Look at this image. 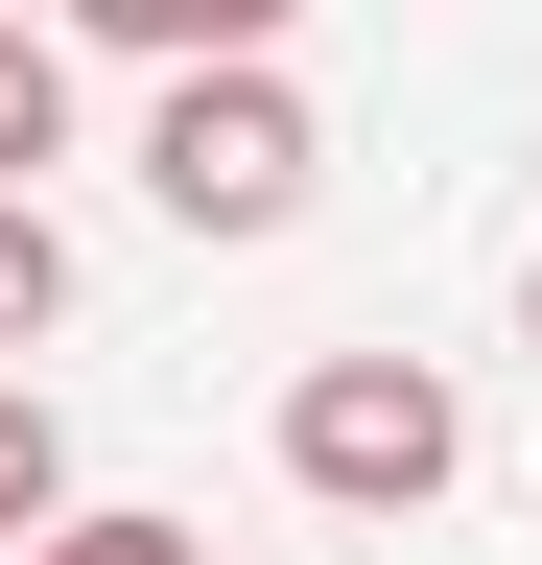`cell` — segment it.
I'll return each instance as SVG.
<instances>
[{"label": "cell", "mask_w": 542, "mask_h": 565, "mask_svg": "<svg viewBox=\"0 0 542 565\" xmlns=\"http://www.w3.org/2000/svg\"><path fill=\"white\" fill-rule=\"evenodd\" d=\"M307 0H72V47H142V71H189V47H284Z\"/></svg>", "instance_id": "cell-3"}, {"label": "cell", "mask_w": 542, "mask_h": 565, "mask_svg": "<svg viewBox=\"0 0 542 565\" xmlns=\"http://www.w3.org/2000/svg\"><path fill=\"white\" fill-rule=\"evenodd\" d=\"M142 189H166V236H284V212L330 189L307 71H284V47H189L166 95H142Z\"/></svg>", "instance_id": "cell-1"}, {"label": "cell", "mask_w": 542, "mask_h": 565, "mask_svg": "<svg viewBox=\"0 0 542 565\" xmlns=\"http://www.w3.org/2000/svg\"><path fill=\"white\" fill-rule=\"evenodd\" d=\"M47 330H72V212L0 189V353H47Z\"/></svg>", "instance_id": "cell-6"}, {"label": "cell", "mask_w": 542, "mask_h": 565, "mask_svg": "<svg viewBox=\"0 0 542 565\" xmlns=\"http://www.w3.org/2000/svg\"><path fill=\"white\" fill-rule=\"evenodd\" d=\"M47 166H72V47L0 0V189H47Z\"/></svg>", "instance_id": "cell-5"}, {"label": "cell", "mask_w": 542, "mask_h": 565, "mask_svg": "<svg viewBox=\"0 0 542 565\" xmlns=\"http://www.w3.org/2000/svg\"><path fill=\"white\" fill-rule=\"evenodd\" d=\"M47 519H72V401L0 353V542H47Z\"/></svg>", "instance_id": "cell-4"}, {"label": "cell", "mask_w": 542, "mask_h": 565, "mask_svg": "<svg viewBox=\"0 0 542 565\" xmlns=\"http://www.w3.org/2000/svg\"><path fill=\"white\" fill-rule=\"evenodd\" d=\"M519 353H542V259H519Z\"/></svg>", "instance_id": "cell-8"}, {"label": "cell", "mask_w": 542, "mask_h": 565, "mask_svg": "<svg viewBox=\"0 0 542 565\" xmlns=\"http://www.w3.org/2000/svg\"><path fill=\"white\" fill-rule=\"evenodd\" d=\"M0 565H213V542L142 519V494H72V519H47V542H0Z\"/></svg>", "instance_id": "cell-7"}, {"label": "cell", "mask_w": 542, "mask_h": 565, "mask_svg": "<svg viewBox=\"0 0 542 565\" xmlns=\"http://www.w3.org/2000/svg\"><path fill=\"white\" fill-rule=\"evenodd\" d=\"M284 494H330V519H425V494H471L448 353H307V377H284Z\"/></svg>", "instance_id": "cell-2"}]
</instances>
